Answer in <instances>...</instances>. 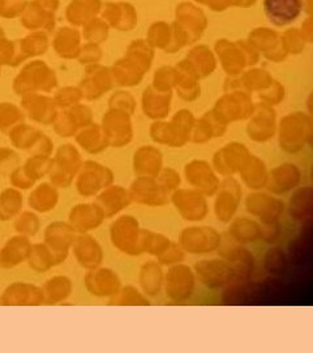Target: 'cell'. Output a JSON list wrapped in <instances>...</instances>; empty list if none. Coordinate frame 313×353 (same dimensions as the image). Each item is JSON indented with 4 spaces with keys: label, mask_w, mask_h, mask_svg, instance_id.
Instances as JSON below:
<instances>
[{
    "label": "cell",
    "mask_w": 313,
    "mask_h": 353,
    "mask_svg": "<svg viewBox=\"0 0 313 353\" xmlns=\"http://www.w3.org/2000/svg\"><path fill=\"white\" fill-rule=\"evenodd\" d=\"M197 279L192 267L182 263L169 267L163 278V290L169 301L186 303L196 290Z\"/></svg>",
    "instance_id": "6da1fadb"
},
{
    "label": "cell",
    "mask_w": 313,
    "mask_h": 353,
    "mask_svg": "<svg viewBox=\"0 0 313 353\" xmlns=\"http://www.w3.org/2000/svg\"><path fill=\"white\" fill-rule=\"evenodd\" d=\"M83 163L81 154L74 145H62L55 157L51 159L50 170L47 174L51 185L56 189L71 188Z\"/></svg>",
    "instance_id": "7a4b0ae2"
},
{
    "label": "cell",
    "mask_w": 313,
    "mask_h": 353,
    "mask_svg": "<svg viewBox=\"0 0 313 353\" xmlns=\"http://www.w3.org/2000/svg\"><path fill=\"white\" fill-rule=\"evenodd\" d=\"M141 229L138 219L132 214H120L110 225V241L114 248L125 255H141Z\"/></svg>",
    "instance_id": "3957f363"
},
{
    "label": "cell",
    "mask_w": 313,
    "mask_h": 353,
    "mask_svg": "<svg viewBox=\"0 0 313 353\" xmlns=\"http://www.w3.org/2000/svg\"><path fill=\"white\" fill-rule=\"evenodd\" d=\"M222 242V234L213 227L193 225L184 228L177 239V243L186 254L206 255L217 252Z\"/></svg>",
    "instance_id": "277c9868"
},
{
    "label": "cell",
    "mask_w": 313,
    "mask_h": 353,
    "mask_svg": "<svg viewBox=\"0 0 313 353\" xmlns=\"http://www.w3.org/2000/svg\"><path fill=\"white\" fill-rule=\"evenodd\" d=\"M197 281L208 290H225L233 284H238L234 270L222 258L201 259L193 265Z\"/></svg>",
    "instance_id": "5b68a950"
},
{
    "label": "cell",
    "mask_w": 313,
    "mask_h": 353,
    "mask_svg": "<svg viewBox=\"0 0 313 353\" xmlns=\"http://www.w3.org/2000/svg\"><path fill=\"white\" fill-rule=\"evenodd\" d=\"M114 172L97 161H84L76 174V191L84 196H96L100 191L114 183Z\"/></svg>",
    "instance_id": "8992f818"
},
{
    "label": "cell",
    "mask_w": 313,
    "mask_h": 353,
    "mask_svg": "<svg viewBox=\"0 0 313 353\" xmlns=\"http://www.w3.org/2000/svg\"><path fill=\"white\" fill-rule=\"evenodd\" d=\"M217 252L219 258L230 263L238 283L250 280L256 270V261L246 245H240L227 236L226 239L222 237V242Z\"/></svg>",
    "instance_id": "52a82bcc"
},
{
    "label": "cell",
    "mask_w": 313,
    "mask_h": 353,
    "mask_svg": "<svg viewBox=\"0 0 313 353\" xmlns=\"http://www.w3.org/2000/svg\"><path fill=\"white\" fill-rule=\"evenodd\" d=\"M214 196V214L217 220L228 224L235 217L243 199L240 182L234 176H224Z\"/></svg>",
    "instance_id": "ba28073f"
},
{
    "label": "cell",
    "mask_w": 313,
    "mask_h": 353,
    "mask_svg": "<svg viewBox=\"0 0 313 353\" xmlns=\"http://www.w3.org/2000/svg\"><path fill=\"white\" fill-rule=\"evenodd\" d=\"M246 210L260 224L278 223L286 211V204L270 192L252 191L246 196Z\"/></svg>",
    "instance_id": "9c48e42d"
},
{
    "label": "cell",
    "mask_w": 313,
    "mask_h": 353,
    "mask_svg": "<svg viewBox=\"0 0 313 353\" xmlns=\"http://www.w3.org/2000/svg\"><path fill=\"white\" fill-rule=\"evenodd\" d=\"M208 196L195 189H179L170 194L176 212L188 223H200L209 214Z\"/></svg>",
    "instance_id": "30bf717a"
},
{
    "label": "cell",
    "mask_w": 313,
    "mask_h": 353,
    "mask_svg": "<svg viewBox=\"0 0 313 353\" xmlns=\"http://www.w3.org/2000/svg\"><path fill=\"white\" fill-rule=\"evenodd\" d=\"M75 229L68 221H52L43 232V242L50 249L55 265H62L68 258L76 239Z\"/></svg>",
    "instance_id": "8fae6325"
},
{
    "label": "cell",
    "mask_w": 313,
    "mask_h": 353,
    "mask_svg": "<svg viewBox=\"0 0 313 353\" xmlns=\"http://www.w3.org/2000/svg\"><path fill=\"white\" fill-rule=\"evenodd\" d=\"M184 176L191 189L197 190L205 196H214L221 179L213 166L204 160H192L184 166Z\"/></svg>",
    "instance_id": "7c38bea8"
},
{
    "label": "cell",
    "mask_w": 313,
    "mask_h": 353,
    "mask_svg": "<svg viewBox=\"0 0 313 353\" xmlns=\"http://www.w3.org/2000/svg\"><path fill=\"white\" fill-rule=\"evenodd\" d=\"M128 192L132 202L148 207H163L170 203V195L160 188L155 176H136Z\"/></svg>",
    "instance_id": "4fadbf2b"
},
{
    "label": "cell",
    "mask_w": 313,
    "mask_h": 353,
    "mask_svg": "<svg viewBox=\"0 0 313 353\" xmlns=\"http://www.w3.org/2000/svg\"><path fill=\"white\" fill-rule=\"evenodd\" d=\"M84 285L94 297L111 299L122 288V281L114 270L100 265L88 270L84 276Z\"/></svg>",
    "instance_id": "5bb4252c"
},
{
    "label": "cell",
    "mask_w": 313,
    "mask_h": 353,
    "mask_svg": "<svg viewBox=\"0 0 313 353\" xmlns=\"http://www.w3.org/2000/svg\"><path fill=\"white\" fill-rule=\"evenodd\" d=\"M301 176L303 174L299 166L291 163H283L269 170L265 189L277 196L286 195L301 186Z\"/></svg>",
    "instance_id": "9a60e30c"
},
{
    "label": "cell",
    "mask_w": 313,
    "mask_h": 353,
    "mask_svg": "<svg viewBox=\"0 0 313 353\" xmlns=\"http://www.w3.org/2000/svg\"><path fill=\"white\" fill-rule=\"evenodd\" d=\"M0 301L4 306H39L45 303L42 288L25 281L10 284L0 296Z\"/></svg>",
    "instance_id": "2e32d148"
},
{
    "label": "cell",
    "mask_w": 313,
    "mask_h": 353,
    "mask_svg": "<svg viewBox=\"0 0 313 353\" xmlns=\"http://www.w3.org/2000/svg\"><path fill=\"white\" fill-rule=\"evenodd\" d=\"M71 252H74L76 262L87 271L100 267L105 258V252L100 242L89 233L76 234Z\"/></svg>",
    "instance_id": "e0dca14e"
},
{
    "label": "cell",
    "mask_w": 313,
    "mask_h": 353,
    "mask_svg": "<svg viewBox=\"0 0 313 353\" xmlns=\"http://www.w3.org/2000/svg\"><path fill=\"white\" fill-rule=\"evenodd\" d=\"M250 153L241 144H228L213 157L214 170L218 176H230L238 174L241 166L247 161Z\"/></svg>",
    "instance_id": "ac0fdd59"
},
{
    "label": "cell",
    "mask_w": 313,
    "mask_h": 353,
    "mask_svg": "<svg viewBox=\"0 0 313 353\" xmlns=\"http://www.w3.org/2000/svg\"><path fill=\"white\" fill-rule=\"evenodd\" d=\"M105 214L96 203H80L71 208L68 223L77 233H89L102 225Z\"/></svg>",
    "instance_id": "d6986e66"
},
{
    "label": "cell",
    "mask_w": 313,
    "mask_h": 353,
    "mask_svg": "<svg viewBox=\"0 0 313 353\" xmlns=\"http://www.w3.org/2000/svg\"><path fill=\"white\" fill-rule=\"evenodd\" d=\"M94 203L100 207L106 219H111L125 210L132 201L128 189L113 183L96 195Z\"/></svg>",
    "instance_id": "ffe728a7"
},
{
    "label": "cell",
    "mask_w": 313,
    "mask_h": 353,
    "mask_svg": "<svg viewBox=\"0 0 313 353\" xmlns=\"http://www.w3.org/2000/svg\"><path fill=\"white\" fill-rule=\"evenodd\" d=\"M32 241L25 236L16 234L10 237L0 249V268L12 270L26 262Z\"/></svg>",
    "instance_id": "44dd1931"
},
{
    "label": "cell",
    "mask_w": 313,
    "mask_h": 353,
    "mask_svg": "<svg viewBox=\"0 0 313 353\" xmlns=\"http://www.w3.org/2000/svg\"><path fill=\"white\" fill-rule=\"evenodd\" d=\"M286 210L290 217L296 223L312 220L313 189L311 186H298L290 192Z\"/></svg>",
    "instance_id": "7402d4cb"
},
{
    "label": "cell",
    "mask_w": 313,
    "mask_h": 353,
    "mask_svg": "<svg viewBox=\"0 0 313 353\" xmlns=\"http://www.w3.org/2000/svg\"><path fill=\"white\" fill-rule=\"evenodd\" d=\"M312 221H305L301 224L299 234L288 243V263L294 265H303L310 263L312 255Z\"/></svg>",
    "instance_id": "603a6c76"
},
{
    "label": "cell",
    "mask_w": 313,
    "mask_h": 353,
    "mask_svg": "<svg viewBox=\"0 0 313 353\" xmlns=\"http://www.w3.org/2000/svg\"><path fill=\"white\" fill-rule=\"evenodd\" d=\"M263 10L268 19L276 24L283 26L295 20L301 11V0H265Z\"/></svg>",
    "instance_id": "cb8c5ba5"
},
{
    "label": "cell",
    "mask_w": 313,
    "mask_h": 353,
    "mask_svg": "<svg viewBox=\"0 0 313 353\" xmlns=\"http://www.w3.org/2000/svg\"><path fill=\"white\" fill-rule=\"evenodd\" d=\"M59 189H56L50 182H42L33 188L28 198V205L32 211L37 214H47L59 203Z\"/></svg>",
    "instance_id": "d4e9b609"
},
{
    "label": "cell",
    "mask_w": 313,
    "mask_h": 353,
    "mask_svg": "<svg viewBox=\"0 0 313 353\" xmlns=\"http://www.w3.org/2000/svg\"><path fill=\"white\" fill-rule=\"evenodd\" d=\"M241 182L252 190V191H260L266 188L269 169L265 165L261 159L252 156L247 159V161L241 166L238 173Z\"/></svg>",
    "instance_id": "484cf974"
},
{
    "label": "cell",
    "mask_w": 313,
    "mask_h": 353,
    "mask_svg": "<svg viewBox=\"0 0 313 353\" xmlns=\"http://www.w3.org/2000/svg\"><path fill=\"white\" fill-rule=\"evenodd\" d=\"M163 272L162 265L157 261H149L141 265L140 274H138V283L141 292L148 299H155L160 296L163 290Z\"/></svg>",
    "instance_id": "4316f807"
},
{
    "label": "cell",
    "mask_w": 313,
    "mask_h": 353,
    "mask_svg": "<svg viewBox=\"0 0 313 353\" xmlns=\"http://www.w3.org/2000/svg\"><path fill=\"white\" fill-rule=\"evenodd\" d=\"M227 229V236L240 245H248L261 240V224L250 217L233 219Z\"/></svg>",
    "instance_id": "83f0119b"
},
{
    "label": "cell",
    "mask_w": 313,
    "mask_h": 353,
    "mask_svg": "<svg viewBox=\"0 0 313 353\" xmlns=\"http://www.w3.org/2000/svg\"><path fill=\"white\" fill-rule=\"evenodd\" d=\"M162 168V154L157 148L142 147L133 156V173L136 176H157Z\"/></svg>",
    "instance_id": "f1b7e54d"
},
{
    "label": "cell",
    "mask_w": 313,
    "mask_h": 353,
    "mask_svg": "<svg viewBox=\"0 0 313 353\" xmlns=\"http://www.w3.org/2000/svg\"><path fill=\"white\" fill-rule=\"evenodd\" d=\"M46 305L62 303L72 294L74 283L65 275H55L47 279L41 287Z\"/></svg>",
    "instance_id": "f546056e"
},
{
    "label": "cell",
    "mask_w": 313,
    "mask_h": 353,
    "mask_svg": "<svg viewBox=\"0 0 313 353\" xmlns=\"http://www.w3.org/2000/svg\"><path fill=\"white\" fill-rule=\"evenodd\" d=\"M23 207L24 196L20 190L11 186L0 192V221L13 220L23 211Z\"/></svg>",
    "instance_id": "4dcf8cb0"
},
{
    "label": "cell",
    "mask_w": 313,
    "mask_h": 353,
    "mask_svg": "<svg viewBox=\"0 0 313 353\" xmlns=\"http://www.w3.org/2000/svg\"><path fill=\"white\" fill-rule=\"evenodd\" d=\"M26 262L29 267L38 274H43L50 271L52 267H55V259L50 249L46 246L45 242L32 243L30 250L28 254Z\"/></svg>",
    "instance_id": "1f68e13d"
},
{
    "label": "cell",
    "mask_w": 313,
    "mask_h": 353,
    "mask_svg": "<svg viewBox=\"0 0 313 353\" xmlns=\"http://www.w3.org/2000/svg\"><path fill=\"white\" fill-rule=\"evenodd\" d=\"M263 267L270 276H285L288 271V254L279 246L269 248L263 254Z\"/></svg>",
    "instance_id": "d6a6232c"
},
{
    "label": "cell",
    "mask_w": 313,
    "mask_h": 353,
    "mask_svg": "<svg viewBox=\"0 0 313 353\" xmlns=\"http://www.w3.org/2000/svg\"><path fill=\"white\" fill-rule=\"evenodd\" d=\"M171 243V240L162 233L153 232L151 229H141L140 246L142 254L147 252L151 256L158 258Z\"/></svg>",
    "instance_id": "836d02e7"
},
{
    "label": "cell",
    "mask_w": 313,
    "mask_h": 353,
    "mask_svg": "<svg viewBox=\"0 0 313 353\" xmlns=\"http://www.w3.org/2000/svg\"><path fill=\"white\" fill-rule=\"evenodd\" d=\"M109 305L113 306H148L151 305V299H148L141 290L135 285H125L119 292L109 299Z\"/></svg>",
    "instance_id": "e575fe53"
},
{
    "label": "cell",
    "mask_w": 313,
    "mask_h": 353,
    "mask_svg": "<svg viewBox=\"0 0 313 353\" xmlns=\"http://www.w3.org/2000/svg\"><path fill=\"white\" fill-rule=\"evenodd\" d=\"M125 123V119L120 117H111L107 119L106 126V140L107 144H113L115 147H120L127 144L131 139V131Z\"/></svg>",
    "instance_id": "d590c367"
},
{
    "label": "cell",
    "mask_w": 313,
    "mask_h": 353,
    "mask_svg": "<svg viewBox=\"0 0 313 353\" xmlns=\"http://www.w3.org/2000/svg\"><path fill=\"white\" fill-rule=\"evenodd\" d=\"M13 220V228L16 233L25 236L28 239L36 237L41 229L39 217L34 211H21Z\"/></svg>",
    "instance_id": "8d00e7d4"
},
{
    "label": "cell",
    "mask_w": 313,
    "mask_h": 353,
    "mask_svg": "<svg viewBox=\"0 0 313 353\" xmlns=\"http://www.w3.org/2000/svg\"><path fill=\"white\" fill-rule=\"evenodd\" d=\"M51 166V157L39 156V154H32L23 165L26 174L34 179L36 182L47 176Z\"/></svg>",
    "instance_id": "74e56055"
},
{
    "label": "cell",
    "mask_w": 313,
    "mask_h": 353,
    "mask_svg": "<svg viewBox=\"0 0 313 353\" xmlns=\"http://www.w3.org/2000/svg\"><path fill=\"white\" fill-rule=\"evenodd\" d=\"M77 141L89 153H100L107 145V140L100 137V131L97 128H91L81 132L77 137Z\"/></svg>",
    "instance_id": "f35d334b"
},
{
    "label": "cell",
    "mask_w": 313,
    "mask_h": 353,
    "mask_svg": "<svg viewBox=\"0 0 313 353\" xmlns=\"http://www.w3.org/2000/svg\"><path fill=\"white\" fill-rule=\"evenodd\" d=\"M39 139V135L34 130L28 127L14 128L11 134L12 144L19 150H32V147Z\"/></svg>",
    "instance_id": "ab89813d"
},
{
    "label": "cell",
    "mask_w": 313,
    "mask_h": 353,
    "mask_svg": "<svg viewBox=\"0 0 313 353\" xmlns=\"http://www.w3.org/2000/svg\"><path fill=\"white\" fill-rule=\"evenodd\" d=\"M155 179L160 188L169 195L179 189L182 185V176L173 168H162L158 176H155Z\"/></svg>",
    "instance_id": "60d3db41"
},
{
    "label": "cell",
    "mask_w": 313,
    "mask_h": 353,
    "mask_svg": "<svg viewBox=\"0 0 313 353\" xmlns=\"http://www.w3.org/2000/svg\"><path fill=\"white\" fill-rule=\"evenodd\" d=\"M184 259H186L184 250L180 248V245L177 242L171 241L170 246L157 258V262L162 267L163 265L170 267V265L182 263Z\"/></svg>",
    "instance_id": "b9f144b4"
},
{
    "label": "cell",
    "mask_w": 313,
    "mask_h": 353,
    "mask_svg": "<svg viewBox=\"0 0 313 353\" xmlns=\"http://www.w3.org/2000/svg\"><path fill=\"white\" fill-rule=\"evenodd\" d=\"M26 108L30 110L32 115L37 118L38 121H45L47 122L51 118V114L54 113L50 105L46 100L41 99H29L25 102Z\"/></svg>",
    "instance_id": "7bdbcfd3"
},
{
    "label": "cell",
    "mask_w": 313,
    "mask_h": 353,
    "mask_svg": "<svg viewBox=\"0 0 313 353\" xmlns=\"http://www.w3.org/2000/svg\"><path fill=\"white\" fill-rule=\"evenodd\" d=\"M8 176L11 186L20 191L33 189L36 186V181L26 174L23 166H17Z\"/></svg>",
    "instance_id": "ee69618b"
},
{
    "label": "cell",
    "mask_w": 313,
    "mask_h": 353,
    "mask_svg": "<svg viewBox=\"0 0 313 353\" xmlns=\"http://www.w3.org/2000/svg\"><path fill=\"white\" fill-rule=\"evenodd\" d=\"M19 166V156L10 148H0V176H10Z\"/></svg>",
    "instance_id": "f6af8a7d"
},
{
    "label": "cell",
    "mask_w": 313,
    "mask_h": 353,
    "mask_svg": "<svg viewBox=\"0 0 313 353\" xmlns=\"http://www.w3.org/2000/svg\"><path fill=\"white\" fill-rule=\"evenodd\" d=\"M17 121H20V114L16 108L11 105H0V128L3 131L10 130Z\"/></svg>",
    "instance_id": "bcb514c9"
},
{
    "label": "cell",
    "mask_w": 313,
    "mask_h": 353,
    "mask_svg": "<svg viewBox=\"0 0 313 353\" xmlns=\"http://www.w3.org/2000/svg\"><path fill=\"white\" fill-rule=\"evenodd\" d=\"M281 236V224L273 223V224H261V240L266 243H276Z\"/></svg>",
    "instance_id": "7dc6e473"
},
{
    "label": "cell",
    "mask_w": 313,
    "mask_h": 353,
    "mask_svg": "<svg viewBox=\"0 0 313 353\" xmlns=\"http://www.w3.org/2000/svg\"><path fill=\"white\" fill-rule=\"evenodd\" d=\"M32 150H33V154L51 157L52 144H51L50 140L47 139V138H39V139L36 141V144L32 147Z\"/></svg>",
    "instance_id": "c3c4849f"
},
{
    "label": "cell",
    "mask_w": 313,
    "mask_h": 353,
    "mask_svg": "<svg viewBox=\"0 0 313 353\" xmlns=\"http://www.w3.org/2000/svg\"><path fill=\"white\" fill-rule=\"evenodd\" d=\"M74 123L72 122H69L68 119H63L59 123H58V126H56V131L63 135V137H69V135H72L74 134Z\"/></svg>",
    "instance_id": "681fc988"
},
{
    "label": "cell",
    "mask_w": 313,
    "mask_h": 353,
    "mask_svg": "<svg viewBox=\"0 0 313 353\" xmlns=\"http://www.w3.org/2000/svg\"><path fill=\"white\" fill-rule=\"evenodd\" d=\"M59 99H61V103H69V102L76 101L78 99V96H77V93L74 92V90L67 89V90H64V92L61 93Z\"/></svg>",
    "instance_id": "f907efd6"
}]
</instances>
